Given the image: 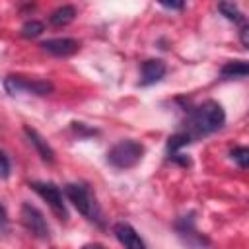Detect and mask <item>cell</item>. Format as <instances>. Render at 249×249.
<instances>
[{"mask_svg":"<svg viewBox=\"0 0 249 249\" xmlns=\"http://www.w3.org/2000/svg\"><path fill=\"white\" fill-rule=\"evenodd\" d=\"M19 218H21V224L25 226V230L39 237V239H49L51 237V228L47 224V218L43 216V212L33 206L31 202H23L21 204V210H19Z\"/></svg>","mask_w":249,"mask_h":249,"instance_id":"8992f818","label":"cell"},{"mask_svg":"<svg viewBox=\"0 0 249 249\" xmlns=\"http://www.w3.org/2000/svg\"><path fill=\"white\" fill-rule=\"evenodd\" d=\"M29 187L51 206V210H53L62 222L68 220V210H66V204H64V196H62L60 187H56V185L51 183V181H31Z\"/></svg>","mask_w":249,"mask_h":249,"instance_id":"5b68a950","label":"cell"},{"mask_svg":"<svg viewBox=\"0 0 249 249\" xmlns=\"http://www.w3.org/2000/svg\"><path fill=\"white\" fill-rule=\"evenodd\" d=\"M161 6L167 8V10H183L185 8L183 2H161Z\"/></svg>","mask_w":249,"mask_h":249,"instance_id":"d6986e66","label":"cell"},{"mask_svg":"<svg viewBox=\"0 0 249 249\" xmlns=\"http://www.w3.org/2000/svg\"><path fill=\"white\" fill-rule=\"evenodd\" d=\"M74 18H76V8L70 4H64V6H58L54 12H51L49 21L56 27H62V25H68L70 21H74Z\"/></svg>","mask_w":249,"mask_h":249,"instance_id":"8fae6325","label":"cell"},{"mask_svg":"<svg viewBox=\"0 0 249 249\" xmlns=\"http://www.w3.org/2000/svg\"><path fill=\"white\" fill-rule=\"evenodd\" d=\"M82 249H105L103 245H99V243H86Z\"/></svg>","mask_w":249,"mask_h":249,"instance_id":"ffe728a7","label":"cell"},{"mask_svg":"<svg viewBox=\"0 0 249 249\" xmlns=\"http://www.w3.org/2000/svg\"><path fill=\"white\" fill-rule=\"evenodd\" d=\"M23 132H25V136L29 138L31 146H33V148L37 150V154L41 156V160L47 161V163H53V161H54V150L51 148V144H49L35 128H31V126H23Z\"/></svg>","mask_w":249,"mask_h":249,"instance_id":"30bf717a","label":"cell"},{"mask_svg":"<svg viewBox=\"0 0 249 249\" xmlns=\"http://www.w3.org/2000/svg\"><path fill=\"white\" fill-rule=\"evenodd\" d=\"M218 12L226 18V19H230V21H235V23H245V16L241 14V10L233 4V2H220L218 4Z\"/></svg>","mask_w":249,"mask_h":249,"instance_id":"4fadbf2b","label":"cell"},{"mask_svg":"<svg viewBox=\"0 0 249 249\" xmlns=\"http://www.w3.org/2000/svg\"><path fill=\"white\" fill-rule=\"evenodd\" d=\"M224 124H226L224 107L218 101L208 99V101L200 103L196 109H193L191 119H189V130H187V134L193 140V136L212 134V132L220 130Z\"/></svg>","mask_w":249,"mask_h":249,"instance_id":"6da1fadb","label":"cell"},{"mask_svg":"<svg viewBox=\"0 0 249 249\" xmlns=\"http://www.w3.org/2000/svg\"><path fill=\"white\" fill-rule=\"evenodd\" d=\"M167 72V66L163 60L160 58H148L142 62L140 68V86H152L156 82H160Z\"/></svg>","mask_w":249,"mask_h":249,"instance_id":"9c48e42d","label":"cell"},{"mask_svg":"<svg viewBox=\"0 0 249 249\" xmlns=\"http://www.w3.org/2000/svg\"><path fill=\"white\" fill-rule=\"evenodd\" d=\"M230 156H231V160H233L241 169H247V165H249V150H247L245 146H235V148L230 152Z\"/></svg>","mask_w":249,"mask_h":249,"instance_id":"9a60e30c","label":"cell"},{"mask_svg":"<svg viewBox=\"0 0 249 249\" xmlns=\"http://www.w3.org/2000/svg\"><path fill=\"white\" fill-rule=\"evenodd\" d=\"M64 195L82 216H86L89 222H95L97 226H103V212H101V208H99V204H97V200L91 195L88 185L68 183L64 187Z\"/></svg>","mask_w":249,"mask_h":249,"instance_id":"7a4b0ae2","label":"cell"},{"mask_svg":"<svg viewBox=\"0 0 249 249\" xmlns=\"http://www.w3.org/2000/svg\"><path fill=\"white\" fill-rule=\"evenodd\" d=\"M43 31H45V25H43L39 19H27V21L21 25V37H25V39H35V37H39Z\"/></svg>","mask_w":249,"mask_h":249,"instance_id":"5bb4252c","label":"cell"},{"mask_svg":"<svg viewBox=\"0 0 249 249\" xmlns=\"http://www.w3.org/2000/svg\"><path fill=\"white\" fill-rule=\"evenodd\" d=\"M6 224H8V212H6L4 204L0 202V230H4V228H6Z\"/></svg>","mask_w":249,"mask_h":249,"instance_id":"ac0fdd59","label":"cell"},{"mask_svg":"<svg viewBox=\"0 0 249 249\" xmlns=\"http://www.w3.org/2000/svg\"><path fill=\"white\" fill-rule=\"evenodd\" d=\"M247 72H249V66H247L245 60H230V62H226L222 66L220 76L222 78H228V80L230 78H245Z\"/></svg>","mask_w":249,"mask_h":249,"instance_id":"7c38bea8","label":"cell"},{"mask_svg":"<svg viewBox=\"0 0 249 249\" xmlns=\"http://www.w3.org/2000/svg\"><path fill=\"white\" fill-rule=\"evenodd\" d=\"M41 49L53 56H70L80 51V41L72 37H54L41 43Z\"/></svg>","mask_w":249,"mask_h":249,"instance_id":"52a82bcc","label":"cell"},{"mask_svg":"<svg viewBox=\"0 0 249 249\" xmlns=\"http://www.w3.org/2000/svg\"><path fill=\"white\" fill-rule=\"evenodd\" d=\"M10 171H12L10 158H8L6 152L0 148V179H8V177H10Z\"/></svg>","mask_w":249,"mask_h":249,"instance_id":"2e32d148","label":"cell"},{"mask_svg":"<svg viewBox=\"0 0 249 249\" xmlns=\"http://www.w3.org/2000/svg\"><path fill=\"white\" fill-rule=\"evenodd\" d=\"M239 39H241V45L247 49L249 47V25H247V21L239 25Z\"/></svg>","mask_w":249,"mask_h":249,"instance_id":"e0dca14e","label":"cell"},{"mask_svg":"<svg viewBox=\"0 0 249 249\" xmlns=\"http://www.w3.org/2000/svg\"><path fill=\"white\" fill-rule=\"evenodd\" d=\"M142 156L144 146L132 138H124L107 150V163L115 169H130L142 160Z\"/></svg>","mask_w":249,"mask_h":249,"instance_id":"3957f363","label":"cell"},{"mask_svg":"<svg viewBox=\"0 0 249 249\" xmlns=\"http://www.w3.org/2000/svg\"><path fill=\"white\" fill-rule=\"evenodd\" d=\"M4 89L10 95L29 93V95H49L53 93L54 86L49 80H31L25 76H6L4 78Z\"/></svg>","mask_w":249,"mask_h":249,"instance_id":"277c9868","label":"cell"},{"mask_svg":"<svg viewBox=\"0 0 249 249\" xmlns=\"http://www.w3.org/2000/svg\"><path fill=\"white\" fill-rule=\"evenodd\" d=\"M113 233H115V237L119 239V243L124 247V249H148L146 247V243H144V239L136 233V230L130 226V224H126V222H117L115 226H113Z\"/></svg>","mask_w":249,"mask_h":249,"instance_id":"ba28073f","label":"cell"}]
</instances>
